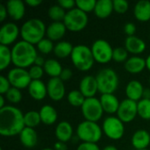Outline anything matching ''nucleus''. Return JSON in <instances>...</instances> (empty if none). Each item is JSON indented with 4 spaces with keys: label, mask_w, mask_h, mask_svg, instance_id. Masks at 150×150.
Listing matches in <instances>:
<instances>
[{
    "label": "nucleus",
    "mask_w": 150,
    "mask_h": 150,
    "mask_svg": "<svg viewBox=\"0 0 150 150\" xmlns=\"http://www.w3.org/2000/svg\"><path fill=\"white\" fill-rule=\"evenodd\" d=\"M142 98H144V99H150V89L149 88H145V89H144Z\"/></svg>",
    "instance_id": "51"
},
{
    "label": "nucleus",
    "mask_w": 150,
    "mask_h": 150,
    "mask_svg": "<svg viewBox=\"0 0 150 150\" xmlns=\"http://www.w3.org/2000/svg\"><path fill=\"white\" fill-rule=\"evenodd\" d=\"M19 140L24 147L27 149H33L37 145L38 142L37 132L34 128L25 127L19 134Z\"/></svg>",
    "instance_id": "25"
},
{
    "label": "nucleus",
    "mask_w": 150,
    "mask_h": 150,
    "mask_svg": "<svg viewBox=\"0 0 150 150\" xmlns=\"http://www.w3.org/2000/svg\"><path fill=\"white\" fill-rule=\"evenodd\" d=\"M98 91L102 94H113L120 83L117 72L111 68H105L99 70L96 76Z\"/></svg>",
    "instance_id": "5"
},
{
    "label": "nucleus",
    "mask_w": 150,
    "mask_h": 150,
    "mask_svg": "<svg viewBox=\"0 0 150 150\" xmlns=\"http://www.w3.org/2000/svg\"><path fill=\"white\" fill-rule=\"evenodd\" d=\"M138 115L144 120H150V99H141L137 102Z\"/></svg>",
    "instance_id": "35"
},
{
    "label": "nucleus",
    "mask_w": 150,
    "mask_h": 150,
    "mask_svg": "<svg viewBox=\"0 0 150 150\" xmlns=\"http://www.w3.org/2000/svg\"><path fill=\"white\" fill-rule=\"evenodd\" d=\"M5 97H4L3 95H0V109L5 107Z\"/></svg>",
    "instance_id": "52"
},
{
    "label": "nucleus",
    "mask_w": 150,
    "mask_h": 150,
    "mask_svg": "<svg viewBox=\"0 0 150 150\" xmlns=\"http://www.w3.org/2000/svg\"><path fill=\"white\" fill-rule=\"evenodd\" d=\"M45 62H46V61L44 60V58L42 56H40V55H38L33 65H37V66H40V67H43L44 64H45Z\"/></svg>",
    "instance_id": "50"
},
{
    "label": "nucleus",
    "mask_w": 150,
    "mask_h": 150,
    "mask_svg": "<svg viewBox=\"0 0 150 150\" xmlns=\"http://www.w3.org/2000/svg\"><path fill=\"white\" fill-rule=\"evenodd\" d=\"M131 142L135 150L148 149L150 144V134L144 129L137 130L133 134Z\"/></svg>",
    "instance_id": "23"
},
{
    "label": "nucleus",
    "mask_w": 150,
    "mask_h": 150,
    "mask_svg": "<svg viewBox=\"0 0 150 150\" xmlns=\"http://www.w3.org/2000/svg\"><path fill=\"white\" fill-rule=\"evenodd\" d=\"M24 122L26 127L35 128L41 122L40 112L37 111H29L24 114Z\"/></svg>",
    "instance_id": "33"
},
{
    "label": "nucleus",
    "mask_w": 150,
    "mask_h": 150,
    "mask_svg": "<svg viewBox=\"0 0 150 150\" xmlns=\"http://www.w3.org/2000/svg\"><path fill=\"white\" fill-rule=\"evenodd\" d=\"M12 63L11 49L7 46L0 45V69L1 71L7 69Z\"/></svg>",
    "instance_id": "31"
},
{
    "label": "nucleus",
    "mask_w": 150,
    "mask_h": 150,
    "mask_svg": "<svg viewBox=\"0 0 150 150\" xmlns=\"http://www.w3.org/2000/svg\"><path fill=\"white\" fill-rule=\"evenodd\" d=\"M27 89L30 97L36 101L43 100L47 95V84L41 80H33Z\"/></svg>",
    "instance_id": "19"
},
{
    "label": "nucleus",
    "mask_w": 150,
    "mask_h": 150,
    "mask_svg": "<svg viewBox=\"0 0 150 150\" xmlns=\"http://www.w3.org/2000/svg\"><path fill=\"white\" fill-rule=\"evenodd\" d=\"M143 150H149V149H143Z\"/></svg>",
    "instance_id": "56"
},
{
    "label": "nucleus",
    "mask_w": 150,
    "mask_h": 150,
    "mask_svg": "<svg viewBox=\"0 0 150 150\" xmlns=\"http://www.w3.org/2000/svg\"><path fill=\"white\" fill-rule=\"evenodd\" d=\"M124 68L127 70V72L130 74H139L142 72L145 69V68H147L146 59L138 55L131 56L124 63Z\"/></svg>",
    "instance_id": "20"
},
{
    "label": "nucleus",
    "mask_w": 150,
    "mask_h": 150,
    "mask_svg": "<svg viewBox=\"0 0 150 150\" xmlns=\"http://www.w3.org/2000/svg\"><path fill=\"white\" fill-rule=\"evenodd\" d=\"M117 117L123 123L132 122L138 115L137 102L130 100L128 98L124 99L120 102V107L117 112Z\"/></svg>",
    "instance_id": "12"
},
{
    "label": "nucleus",
    "mask_w": 150,
    "mask_h": 150,
    "mask_svg": "<svg viewBox=\"0 0 150 150\" xmlns=\"http://www.w3.org/2000/svg\"><path fill=\"white\" fill-rule=\"evenodd\" d=\"M113 11L119 14H124L128 11L129 4L126 0H113Z\"/></svg>",
    "instance_id": "40"
},
{
    "label": "nucleus",
    "mask_w": 150,
    "mask_h": 150,
    "mask_svg": "<svg viewBox=\"0 0 150 150\" xmlns=\"http://www.w3.org/2000/svg\"><path fill=\"white\" fill-rule=\"evenodd\" d=\"M66 13L67 12L65 10L62 8L58 4L52 5L47 11V15L49 18L53 20V22H63Z\"/></svg>",
    "instance_id": "32"
},
{
    "label": "nucleus",
    "mask_w": 150,
    "mask_h": 150,
    "mask_svg": "<svg viewBox=\"0 0 150 150\" xmlns=\"http://www.w3.org/2000/svg\"><path fill=\"white\" fill-rule=\"evenodd\" d=\"M47 26L40 18H30L25 21L20 28L22 40L32 45H37L46 35Z\"/></svg>",
    "instance_id": "3"
},
{
    "label": "nucleus",
    "mask_w": 150,
    "mask_h": 150,
    "mask_svg": "<svg viewBox=\"0 0 150 150\" xmlns=\"http://www.w3.org/2000/svg\"><path fill=\"white\" fill-rule=\"evenodd\" d=\"M79 91L85 97V98H95V95L98 91L96 76L91 75L83 76L79 83Z\"/></svg>",
    "instance_id": "15"
},
{
    "label": "nucleus",
    "mask_w": 150,
    "mask_h": 150,
    "mask_svg": "<svg viewBox=\"0 0 150 150\" xmlns=\"http://www.w3.org/2000/svg\"><path fill=\"white\" fill-rule=\"evenodd\" d=\"M7 78L13 88H17L18 90H23L28 88L30 85L32 79L29 75V72L25 69L21 68H13L11 69L8 74Z\"/></svg>",
    "instance_id": "11"
},
{
    "label": "nucleus",
    "mask_w": 150,
    "mask_h": 150,
    "mask_svg": "<svg viewBox=\"0 0 150 150\" xmlns=\"http://www.w3.org/2000/svg\"><path fill=\"white\" fill-rule=\"evenodd\" d=\"M67 145L66 143L64 142H56L54 144V150H67Z\"/></svg>",
    "instance_id": "48"
},
{
    "label": "nucleus",
    "mask_w": 150,
    "mask_h": 150,
    "mask_svg": "<svg viewBox=\"0 0 150 150\" xmlns=\"http://www.w3.org/2000/svg\"><path fill=\"white\" fill-rule=\"evenodd\" d=\"M103 133L111 140L117 141L123 137L125 133L124 123L115 116H109L105 118L102 124Z\"/></svg>",
    "instance_id": "10"
},
{
    "label": "nucleus",
    "mask_w": 150,
    "mask_h": 150,
    "mask_svg": "<svg viewBox=\"0 0 150 150\" xmlns=\"http://www.w3.org/2000/svg\"><path fill=\"white\" fill-rule=\"evenodd\" d=\"M88 21L89 18L87 13L82 11L76 7L67 11L63 23L67 30L73 33H77L83 31L87 26Z\"/></svg>",
    "instance_id": "7"
},
{
    "label": "nucleus",
    "mask_w": 150,
    "mask_h": 150,
    "mask_svg": "<svg viewBox=\"0 0 150 150\" xmlns=\"http://www.w3.org/2000/svg\"><path fill=\"white\" fill-rule=\"evenodd\" d=\"M85 97L82 94V92L78 90H73L69 92L67 96V100L70 105L73 107H82L85 101Z\"/></svg>",
    "instance_id": "34"
},
{
    "label": "nucleus",
    "mask_w": 150,
    "mask_h": 150,
    "mask_svg": "<svg viewBox=\"0 0 150 150\" xmlns=\"http://www.w3.org/2000/svg\"><path fill=\"white\" fill-rule=\"evenodd\" d=\"M128 52L125 47H118L113 48L112 60L116 62H126L128 59Z\"/></svg>",
    "instance_id": "37"
},
{
    "label": "nucleus",
    "mask_w": 150,
    "mask_h": 150,
    "mask_svg": "<svg viewBox=\"0 0 150 150\" xmlns=\"http://www.w3.org/2000/svg\"><path fill=\"white\" fill-rule=\"evenodd\" d=\"M101 150H118V149L113 145H108V146H105L104 149H102Z\"/></svg>",
    "instance_id": "53"
},
{
    "label": "nucleus",
    "mask_w": 150,
    "mask_h": 150,
    "mask_svg": "<svg viewBox=\"0 0 150 150\" xmlns=\"http://www.w3.org/2000/svg\"><path fill=\"white\" fill-rule=\"evenodd\" d=\"M124 33L127 35V37L129 36H134L136 33V25L134 23H127L124 25Z\"/></svg>",
    "instance_id": "44"
},
{
    "label": "nucleus",
    "mask_w": 150,
    "mask_h": 150,
    "mask_svg": "<svg viewBox=\"0 0 150 150\" xmlns=\"http://www.w3.org/2000/svg\"><path fill=\"white\" fill-rule=\"evenodd\" d=\"M20 34V29L13 22H7L0 28V45L9 46L15 42Z\"/></svg>",
    "instance_id": "13"
},
{
    "label": "nucleus",
    "mask_w": 150,
    "mask_h": 150,
    "mask_svg": "<svg viewBox=\"0 0 150 150\" xmlns=\"http://www.w3.org/2000/svg\"><path fill=\"white\" fill-rule=\"evenodd\" d=\"M125 48L127 50L128 53L134 54V55H139L141 54H142L145 50H146V42L134 35V36H129L127 37L125 40Z\"/></svg>",
    "instance_id": "17"
},
{
    "label": "nucleus",
    "mask_w": 150,
    "mask_h": 150,
    "mask_svg": "<svg viewBox=\"0 0 150 150\" xmlns=\"http://www.w3.org/2000/svg\"><path fill=\"white\" fill-rule=\"evenodd\" d=\"M57 4L64 10H68V11L76 7V1L74 0H60Z\"/></svg>",
    "instance_id": "43"
},
{
    "label": "nucleus",
    "mask_w": 150,
    "mask_h": 150,
    "mask_svg": "<svg viewBox=\"0 0 150 150\" xmlns=\"http://www.w3.org/2000/svg\"><path fill=\"white\" fill-rule=\"evenodd\" d=\"M8 16L15 21L20 20L24 18L25 13V3L21 0H10L5 4Z\"/></svg>",
    "instance_id": "16"
},
{
    "label": "nucleus",
    "mask_w": 150,
    "mask_h": 150,
    "mask_svg": "<svg viewBox=\"0 0 150 150\" xmlns=\"http://www.w3.org/2000/svg\"><path fill=\"white\" fill-rule=\"evenodd\" d=\"M7 16H8V12H7L6 6L4 4H0V22H4L7 18Z\"/></svg>",
    "instance_id": "47"
},
{
    "label": "nucleus",
    "mask_w": 150,
    "mask_h": 150,
    "mask_svg": "<svg viewBox=\"0 0 150 150\" xmlns=\"http://www.w3.org/2000/svg\"><path fill=\"white\" fill-rule=\"evenodd\" d=\"M42 150H54V149H48V148H47V149H43Z\"/></svg>",
    "instance_id": "55"
},
{
    "label": "nucleus",
    "mask_w": 150,
    "mask_h": 150,
    "mask_svg": "<svg viewBox=\"0 0 150 150\" xmlns=\"http://www.w3.org/2000/svg\"><path fill=\"white\" fill-rule=\"evenodd\" d=\"M54 134L59 142L66 143L69 142L73 136V127L69 122L65 120L61 121L55 127Z\"/></svg>",
    "instance_id": "24"
},
{
    "label": "nucleus",
    "mask_w": 150,
    "mask_h": 150,
    "mask_svg": "<svg viewBox=\"0 0 150 150\" xmlns=\"http://www.w3.org/2000/svg\"><path fill=\"white\" fill-rule=\"evenodd\" d=\"M74 46L66 40H61L54 45V54L57 58L65 59L71 55Z\"/></svg>",
    "instance_id": "29"
},
{
    "label": "nucleus",
    "mask_w": 150,
    "mask_h": 150,
    "mask_svg": "<svg viewBox=\"0 0 150 150\" xmlns=\"http://www.w3.org/2000/svg\"><path fill=\"white\" fill-rule=\"evenodd\" d=\"M103 134L102 127L97 122L88 120L82 121L76 128V135L82 142L98 143Z\"/></svg>",
    "instance_id": "6"
},
{
    "label": "nucleus",
    "mask_w": 150,
    "mask_h": 150,
    "mask_svg": "<svg viewBox=\"0 0 150 150\" xmlns=\"http://www.w3.org/2000/svg\"><path fill=\"white\" fill-rule=\"evenodd\" d=\"M11 88V85L7 76L1 75L0 76V94L3 96L5 95Z\"/></svg>",
    "instance_id": "42"
},
{
    "label": "nucleus",
    "mask_w": 150,
    "mask_h": 150,
    "mask_svg": "<svg viewBox=\"0 0 150 150\" xmlns=\"http://www.w3.org/2000/svg\"><path fill=\"white\" fill-rule=\"evenodd\" d=\"M95 62L100 64H105L112 60L113 48L111 44L103 39L95 40L91 47Z\"/></svg>",
    "instance_id": "8"
},
{
    "label": "nucleus",
    "mask_w": 150,
    "mask_h": 150,
    "mask_svg": "<svg viewBox=\"0 0 150 150\" xmlns=\"http://www.w3.org/2000/svg\"><path fill=\"white\" fill-rule=\"evenodd\" d=\"M67 28L63 22H52L48 26H47L46 36L50 40L61 41L66 33Z\"/></svg>",
    "instance_id": "18"
},
{
    "label": "nucleus",
    "mask_w": 150,
    "mask_h": 150,
    "mask_svg": "<svg viewBox=\"0 0 150 150\" xmlns=\"http://www.w3.org/2000/svg\"><path fill=\"white\" fill-rule=\"evenodd\" d=\"M70 58L74 67L82 72L89 71L95 62L91 47L82 44L74 47Z\"/></svg>",
    "instance_id": "4"
},
{
    "label": "nucleus",
    "mask_w": 150,
    "mask_h": 150,
    "mask_svg": "<svg viewBox=\"0 0 150 150\" xmlns=\"http://www.w3.org/2000/svg\"><path fill=\"white\" fill-rule=\"evenodd\" d=\"M76 150H101L98 144L96 143H89V142H82Z\"/></svg>",
    "instance_id": "45"
},
{
    "label": "nucleus",
    "mask_w": 150,
    "mask_h": 150,
    "mask_svg": "<svg viewBox=\"0 0 150 150\" xmlns=\"http://www.w3.org/2000/svg\"><path fill=\"white\" fill-rule=\"evenodd\" d=\"M38 56L34 45L25 40L18 41L11 48L12 63L16 68L27 69L32 67Z\"/></svg>",
    "instance_id": "2"
},
{
    "label": "nucleus",
    "mask_w": 150,
    "mask_h": 150,
    "mask_svg": "<svg viewBox=\"0 0 150 150\" xmlns=\"http://www.w3.org/2000/svg\"><path fill=\"white\" fill-rule=\"evenodd\" d=\"M144 87L142 83L138 80H132L130 81L126 87V95L127 98L130 100L139 102L142 99Z\"/></svg>",
    "instance_id": "22"
},
{
    "label": "nucleus",
    "mask_w": 150,
    "mask_h": 150,
    "mask_svg": "<svg viewBox=\"0 0 150 150\" xmlns=\"http://www.w3.org/2000/svg\"><path fill=\"white\" fill-rule=\"evenodd\" d=\"M45 73L49 76L51 78L60 77V75L62 71V66L61 63L55 59H48L46 60V62L43 66Z\"/></svg>",
    "instance_id": "30"
},
{
    "label": "nucleus",
    "mask_w": 150,
    "mask_h": 150,
    "mask_svg": "<svg viewBox=\"0 0 150 150\" xmlns=\"http://www.w3.org/2000/svg\"><path fill=\"white\" fill-rule=\"evenodd\" d=\"M41 3H42L41 0H26L25 2V4L30 7H38L39 5L41 4Z\"/></svg>",
    "instance_id": "49"
},
{
    "label": "nucleus",
    "mask_w": 150,
    "mask_h": 150,
    "mask_svg": "<svg viewBox=\"0 0 150 150\" xmlns=\"http://www.w3.org/2000/svg\"><path fill=\"white\" fill-rule=\"evenodd\" d=\"M29 75L31 76L32 81L33 80H41V77L44 75V69L43 67H40L37 65H33L28 69Z\"/></svg>",
    "instance_id": "41"
},
{
    "label": "nucleus",
    "mask_w": 150,
    "mask_h": 150,
    "mask_svg": "<svg viewBox=\"0 0 150 150\" xmlns=\"http://www.w3.org/2000/svg\"><path fill=\"white\" fill-rule=\"evenodd\" d=\"M41 122L45 125L50 126L56 122L58 113L56 109L49 105H44L39 111Z\"/></svg>",
    "instance_id": "27"
},
{
    "label": "nucleus",
    "mask_w": 150,
    "mask_h": 150,
    "mask_svg": "<svg viewBox=\"0 0 150 150\" xmlns=\"http://www.w3.org/2000/svg\"><path fill=\"white\" fill-rule=\"evenodd\" d=\"M47 96L53 101L58 102L61 101L66 93V89L64 82L60 77L50 78L47 83Z\"/></svg>",
    "instance_id": "14"
},
{
    "label": "nucleus",
    "mask_w": 150,
    "mask_h": 150,
    "mask_svg": "<svg viewBox=\"0 0 150 150\" xmlns=\"http://www.w3.org/2000/svg\"><path fill=\"white\" fill-rule=\"evenodd\" d=\"M81 112L84 118V120L91 122H98L103 117V114L105 112L100 100L97 98H86L81 107Z\"/></svg>",
    "instance_id": "9"
},
{
    "label": "nucleus",
    "mask_w": 150,
    "mask_h": 150,
    "mask_svg": "<svg viewBox=\"0 0 150 150\" xmlns=\"http://www.w3.org/2000/svg\"><path fill=\"white\" fill-rule=\"evenodd\" d=\"M149 83H150V78H149Z\"/></svg>",
    "instance_id": "57"
},
{
    "label": "nucleus",
    "mask_w": 150,
    "mask_h": 150,
    "mask_svg": "<svg viewBox=\"0 0 150 150\" xmlns=\"http://www.w3.org/2000/svg\"><path fill=\"white\" fill-rule=\"evenodd\" d=\"M146 65H147V69L150 71V54L146 58Z\"/></svg>",
    "instance_id": "54"
},
{
    "label": "nucleus",
    "mask_w": 150,
    "mask_h": 150,
    "mask_svg": "<svg viewBox=\"0 0 150 150\" xmlns=\"http://www.w3.org/2000/svg\"><path fill=\"white\" fill-rule=\"evenodd\" d=\"M36 46L38 51L43 54H48L51 52H54V45L53 41L47 38H44L43 40H41Z\"/></svg>",
    "instance_id": "36"
},
{
    "label": "nucleus",
    "mask_w": 150,
    "mask_h": 150,
    "mask_svg": "<svg viewBox=\"0 0 150 150\" xmlns=\"http://www.w3.org/2000/svg\"><path fill=\"white\" fill-rule=\"evenodd\" d=\"M99 100L105 112L112 115L117 113L120 103L114 94H102Z\"/></svg>",
    "instance_id": "21"
},
{
    "label": "nucleus",
    "mask_w": 150,
    "mask_h": 150,
    "mask_svg": "<svg viewBox=\"0 0 150 150\" xmlns=\"http://www.w3.org/2000/svg\"><path fill=\"white\" fill-rule=\"evenodd\" d=\"M4 96H5L6 100L10 102L11 104H18L22 100L21 91L17 88L11 87Z\"/></svg>",
    "instance_id": "39"
},
{
    "label": "nucleus",
    "mask_w": 150,
    "mask_h": 150,
    "mask_svg": "<svg viewBox=\"0 0 150 150\" xmlns=\"http://www.w3.org/2000/svg\"><path fill=\"white\" fill-rule=\"evenodd\" d=\"M134 14L137 20L148 22L150 20V2L142 0L136 3L134 8Z\"/></svg>",
    "instance_id": "26"
},
{
    "label": "nucleus",
    "mask_w": 150,
    "mask_h": 150,
    "mask_svg": "<svg viewBox=\"0 0 150 150\" xmlns=\"http://www.w3.org/2000/svg\"><path fill=\"white\" fill-rule=\"evenodd\" d=\"M72 76H73L72 70L70 69H69V68H65V69H62V73L60 75V78L63 82H65V81H69V79H71Z\"/></svg>",
    "instance_id": "46"
},
{
    "label": "nucleus",
    "mask_w": 150,
    "mask_h": 150,
    "mask_svg": "<svg viewBox=\"0 0 150 150\" xmlns=\"http://www.w3.org/2000/svg\"><path fill=\"white\" fill-rule=\"evenodd\" d=\"M76 8L81 10L82 11L88 13L91 11H94L97 1L96 0H77L76 1Z\"/></svg>",
    "instance_id": "38"
},
{
    "label": "nucleus",
    "mask_w": 150,
    "mask_h": 150,
    "mask_svg": "<svg viewBox=\"0 0 150 150\" xmlns=\"http://www.w3.org/2000/svg\"><path fill=\"white\" fill-rule=\"evenodd\" d=\"M113 11V4L112 0H98L94 10L96 17L99 18H106L111 16Z\"/></svg>",
    "instance_id": "28"
},
{
    "label": "nucleus",
    "mask_w": 150,
    "mask_h": 150,
    "mask_svg": "<svg viewBox=\"0 0 150 150\" xmlns=\"http://www.w3.org/2000/svg\"><path fill=\"white\" fill-rule=\"evenodd\" d=\"M25 127L24 114L18 107L6 105L0 109V134L4 137L19 135Z\"/></svg>",
    "instance_id": "1"
}]
</instances>
